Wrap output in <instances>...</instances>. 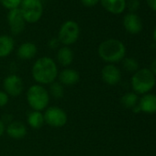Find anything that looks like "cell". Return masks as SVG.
<instances>
[{
	"mask_svg": "<svg viewBox=\"0 0 156 156\" xmlns=\"http://www.w3.org/2000/svg\"><path fill=\"white\" fill-rule=\"evenodd\" d=\"M59 73L57 62L49 56L38 58L32 67L31 75L36 84L41 86H49L57 80Z\"/></svg>",
	"mask_w": 156,
	"mask_h": 156,
	"instance_id": "1",
	"label": "cell"
},
{
	"mask_svg": "<svg viewBox=\"0 0 156 156\" xmlns=\"http://www.w3.org/2000/svg\"><path fill=\"white\" fill-rule=\"evenodd\" d=\"M98 53L105 62L115 64L125 58L126 47L119 40L108 39L99 44Z\"/></svg>",
	"mask_w": 156,
	"mask_h": 156,
	"instance_id": "2",
	"label": "cell"
},
{
	"mask_svg": "<svg viewBox=\"0 0 156 156\" xmlns=\"http://www.w3.org/2000/svg\"><path fill=\"white\" fill-rule=\"evenodd\" d=\"M26 100L29 107L35 111H44L50 104L51 97L45 87L34 84L26 92Z\"/></svg>",
	"mask_w": 156,
	"mask_h": 156,
	"instance_id": "3",
	"label": "cell"
},
{
	"mask_svg": "<svg viewBox=\"0 0 156 156\" xmlns=\"http://www.w3.org/2000/svg\"><path fill=\"white\" fill-rule=\"evenodd\" d=\"M156 84V77L148 68L139 69L131 77V87L137 95L148 94Z\"/></svg>",
	"mask_w": 156,
	"mask_h": 156,
	"instance_id": "4",
	"label": "cell"
},
{
	"mask_svg": "<svg viewBox=\"0 0 156 156\" xmlns=\"http://www.w3.org/2000/svg\"><path fill=\"white\" fill-rule=\"evenodd\" d=\"M80 36V27L73 20L63 22L58 31V40L62 46H71L74 44Z\"/></svg>",
	"mask_w": 156,
	"mask_h": 156,
	"instance_id": "5",
	"label": "cell"
},
{
	"mask_svg": "<svg viewBox=\"0 0 156 156\" xmlns=\"http://www.w3.org/2000/svg\"><path fill=\"white\" fill-rule=\"evenodd\" d=\"M20 9L27 23H36L42 17V1L41 0H22Z\"/></svg>",
	"mask_w": 156,
	"mask_h": 156,
	"instance_id": "6",
	"label": "cell"
},
{
	"mask_svg": "<svg viewBox=\"0 0 156 156\" xmlns=\"http://www.w3.org/2000/svg\"><path fill=\"white\" fill-rule=\"evenodd\" d=\"M43 116L45 124L54 129L64 127L68 121V115L66 111L63 108L56 106L48 107L44 110Z\"/></svg>",
	"mask_w": 156,
	"mask_h": 156,
	"instance_id": "7",
	"label": "cell"
},
{
	"mask_svg": "<svg viewBox=\"0 0 156 156\" xmlns=\"http://www.w3.org/2000/svg\"><path fill=\"white\" fill-rule=\"evenodd\" d=\"M4 91L12 98L20 97L24 91V83L20 76L16 73L9 74L3 80Z\"/></svg>",
	"mask_w": 156,
	"mask_h": 156,
	"instance_id": "8",
	"label": "cell"
},
{
	"mask_svg": "<svg viewBox=\"0 0 156 156\" xmlns=\"http://www.w3.org/2000/svg\"><path fill=\"white\" fill-rule=\"evenodd\" d=\"M7 20L10 31L13 35H20L24 31L27 22L25 21L20 9L9 11Z\"/></svg>",
	"mask_w": 156,
	"mask_h": 156,
	"instance_id": "9",
	"label": "cell"
},
{
	"mask_svg": "<svg viewBox=\"0 0 156 156\" xmlns=\"http://www.w3.org/2000/svg\"><path fill=\"white\" fill-rule=\"evenodd\" d=\"M101 78L105 84L116 86L121 80V72L115 64L108 63L101 70Z\"/></svg>",
	"mask_w": 156,
	"mask_h": 156,
	"instance_id": "10",
	"label": "cell"
},
{
	"mask_svg": "<svg viewBox=\"0 0 156 156\" xmlns=\"http://www.w3.org/2000/svg\"><path fill=\"white\" fill-rule=\"evenodd\" d=\"M57 81L63 87H72L80 81V73L73 68H63L62 71H59Z\"/></svg>",
	"mask_w": 156,
	"mask_h": 156,
	"instance_id": "11",
	"label": "cell"
},
{
	"mask_svg": "<svg viewBox=\"0 0 156 156\" xmlns=\"http://www.w3.org/2000/svg\"><path fill=\"white\" fill-rule=\"evenodd\" d=\"M123 27L129 34H138L142 30V21L136 13H128L123 18Z\"/></svg>",
	"mask_w": 156,
	"mask_h": 156,
	"instance_id": "12",
	"label": "cell"
},
{
	"mask_svg": "<svg viewBox=\"0 0 156 156\" xmlns=\"http://www.w3.org/2000/svg\"><path fill=\"white\" fill-rule=\"evenodd\" d=\"M6 133L9 137L14 140H21L26 137L28 128L25 123L20 120H12L6 125Z\"/></svg>",
	"mask_w": 156,
	"mask_h": 156,
	"instance_id": "13",
	"label": "cell"
},
{
	"mask_svg": "<svg viewBox=\"0 0 156 156\" xmlns=\"http://www.w3.org/2000/svg\"><path fill=\"white\" fill-rule=\"evenodd\" d=\"M74 54L73 50L69 46H62L57 50L56 53V62L61 66L67 68L73 62Z\"/></svg>",
	"mask_w": 156,
	"mask_h": 156,
	"instance_id": "14",
	"label": "cell"
},
{
	"mask_svg": "<svg viewBox=\"0 0 156 156\" xmlns=\"http://www.w3.org/2000/svg\"><path fill=\"white\" fill-rule=\"evenodd\" d=\"M138 106L140 112L146 114L156 113V95L154 94H145L139 99Z\"/></svg>",
	"mask_w": 156,
	"mask_h": 156,
	"instance_id": "15",
	"label": "cell"
},
{
	"mask_svg": "<svg viewBox=\"0 0 156 156\" xmlns=\"http://www.w3.org/2000/svg\"><path fill=\"white\" fill-rule=\"evenodd\" d=\"M38 53V47L35 43L27 41L20 44L17 50V55L20 60L28 61L33 59Z\"/></svg>",
	"mask_w": 156,
	"mask_h": 156,
	"instance_id": "16",
	"label": "cell"
},
{
	"mask_svg": "<svg viewBox=\"0 0 156 156\" xmlns=\"http://www.w3.org/2000/svg\"><path fill=\"white\" fill-rule=\"evenodd\" d=\"M102 7L109 13L119 15L126 9V0H99Z\"/></svg>",
	"mask_w": 156,
	"mask_h": 156,
	"instance_id": "17",
	"label": "cell"
},
{
	"mask_svg": "<svg viewBox=\"0 0 156 156\" xmlns=\"http://www.w3.org/2000/svg\"><path fill=\"white\" fill-rule=\"evenodd\" d=\"M15 41L9 35H0V58H6L12 53Z\"/></svg>",
	"mask_w": 156,
	"mask_h": 156,
	"instance_id": "18",
	"label": "cell"
},
{
	"mask_svg": "<svg viewBox=\"0 0 156 156\" xmlns=\"http://www.w3.org/2000/svg\"><path fill=\"white\" fill-rule=\"evenodd\" d=\"M27 124L33 129H41L45 124L43 112L35 110H31L30 112H29L27 116Z\"/></svg>",
	"mask_w": 156,
	"mask_h": 156,
	"instance_id": "19",
	"label": "cell"
},
{
	"mask_svg": "<svg viewBox=\"0 0 156 156\" xmlns=\"http://www.w3.org/2000/svg\"><path fill=\"white\" fill-rule=\"evenodd\" d=\"M139 96L134 93V92H128L124 94L121 98H120V103L121 105L128 108V109H132L134 107H136L139 103Z\"/></svg>",
	"mask_w": 156,
	"mask_h": 156,
	"instance_id": "20",
	"label": "cell"
},
{
	"mask_svg": "<svg viewBox=\"0 0 156 156\" xmlns=\"http://www.w3.org/2000/svg\"><path fill=\"white\" fill-rule=\"evenodd\" d=\"M49 95L54 99H62L64 97V87L57 80L49 85Z\"/></svg>",
	"mask_w": 156,
	"mask_h": 156,
	"instance_id": "21",
	"label": "cell"
},
{
	"mask_svg": "<svg viewBox=\"0 0 156 156\" xmlns=\"http://www.w3.org/2000/svg\"><path fill=\"white\" fill-rule=\"evenodd\" d=\"M122 66L127 72L135 73L139 70V62L132 57H125L122 61Z\"/></svg>",
	"mask_w": 156,
	"mask_h": 156,
	"instance_id": "22",
	"label": "cell"
},
{
	"mask_svg": "<svg viewBox=\"0 0 156 156\" xmlns=\"http://www.w3.org/2000/svg\"><path fill=\"white\" fill-rule=\"evenodd\" d=\"M21 3H22V0H1L2 6L5 9H7L9 11L20 9Z\"/></svg>",
	"mask_w": 156,
	"mask_h": 156,
	"instance_id": "23",
	"label": "cell"
},
{
	"mask_svg": "<svg viewBox=\"0 0 156 156\" xmlns=\"http://www.w3.org/2000/svg\"><path fill=\"white\" fill-rule=\"evenodd\" d=\"M140 6V0H126V9L129 13H135Z\"/></svg>",
	"mask_w": 156,
	"mask_h": 156,
	"instance_id": "24",
	"label": "cell"
},
{
	"mask_svg": "<svg viewBox=\"0 0 156 156\" xmlns=\"http://www.w3.org/2000/svg\"><path fill=\"white\" fill-rule=\"evenodd\" d=\"M9 102V96L4 91L0 90V108L6 107Z\"/></svg>",
	"mask_w": 156,
	"mask_h": 156,
	"instance_id": "25",
	"label": "cell"
},
{
	"mask_svg": "<svg viewBox=\"0 0 156 156\" xmlns=\"http://www.w3.org/2000/svg\"><path fill=\"white\" fill-rule=\"evenodd\" d=\"M60 41H59V40H58V38L56 37V38H52V39H51L50 41H49V42H48V46H49V48L50 49H51V50H54V49H59L60 47Z\"/></svg>",
	"mask_w": 156,
	"mask_h": 156,
	"instance_id": "26",
	"label": "cell"
},
{
	"mask_svg": "<svg viewBox=\"0 0 156 156\" xmlns=\"http://www.w3.org/2000/svg\"><path fill=\"white\" fill-rule=\"evenodd\" d=\"M81 3L84 7L93 8L98 5V3H99V0H81Z\"/></svg>",
	"mask_w": 156,
	"mask_h": 156,
	"instance_id": "27",
	"label": "cell"
},
{
	"mask_svg": "<svg viewBox=\"0 0 156 156\" xmlns=\"http://www.w3.org/2000/svg\"><path fill=\"white\" fill-rule=\"evenodd\" d=\"M148 7L152 9L153 11H156V0H146Z\"/></svg>",
	"mask_w": 156,
	"mask_h": 156,
	"instance_id": "28",
	"label": "cell"
},
{
	"mask_svg": "<svg viewBox=\"0 0 156 156\" xmlns=\"http://www.w3.org/2000/svg\"><path fill=\"white\" fill-rule=\"evenodd\" d=\"M5 133H6V125L0 119V137H2Z\"/></svg>",
	"mask_w": 156,
	"mask_h": 156,
	"instance_id": "29",
	"label": "cell"
},
{
	"mask_svg": "<svg viewBox=\"0 0 156 156\" xmlns=\"http://www.w3.org/2000/svg\"><path fill=\"white\" fill-rule=\"evenodd\" d=\"M151 71L152 72V73L155 75L156 77V59L151 62Z\"/></svg>",
	"mask_w": 156,
	"mask_h": 156,
	"instance_id": "30",
	"label": "cell"
},
{
	"mask_svg": "<svg viewBox=\"0 0 156 156\" xmlns=\"http://www.w3.org/2000/svg\"><path fill=\"white\" fill-rule=\"evenodd\" d=\"M152 38H153V41L156 42V26L153 30V32H152Z\"/></svg>",
	"mask_w": 156,
	"mask_h": 156,
	"instance_id": "31",
	"label": "cell"
},
{
	"mask_svg": "<svg viewBox=\"0 0 156 156\" xmlns=\"http://www.w3.org/2000/svg\"><path fill=\"white\" fill-rule=\"evenodd\" d=\"M0 2H1V0H0Z\"/></svg>",
	"mask_w": 156,
	"mask_h": 156,
	"instance_id": "32",
	"label": "cell"
}]
</instances>
